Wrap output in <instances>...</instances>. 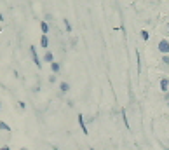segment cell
<instances>
[{"mask_svg": "<svg viewBox=\"0 0 169 150\" xmlns=\"http://www.w3.org/2000/svg\"><path fill=\"white\" fill-rule=\"evenodd\" d=\"M30 54H32V59H33V63H35V67H37V68H42V61H40V58H38V54H37V47H35V46H30Z\"/></svg>", "mask_w": 169, "mask_h": 150, "instance_id": "cell-1", "label": "cell"}, {"mask_svg": "<svg viewBox=\"0 0 169 150\" xmlns=\"http://www.w3.org/2000/svg\"><path fill=\"white\" fill-rule=\"evenodd\" d=\"M159 51H160L162 54H169V42H167L166 38H162V40L159 42Z\"/></svg>", "mask_w": 169, "mask_h": 150, "instance_id": "cell-2", "label": "cell"}, {"mask_svg": "<svg viewBox=\"0 0 169 150\" xmlns=\"http://www.w3.org/2000/svg\"><path fill=\"white\" fill-rule=\"evenodd\" d=\"M160 91H162V93H167V91H169V79H167V77L160 79Z\"/></svg>", "mask_w": 169, "mask_h": 150, "instance_id": "cell-3", "label": "cell"}, {"mask_svg": "<svg viewBox=\"0 0 169 150\" xmlns=\"http://www.w3.org/2000/svg\"><path fill=\"white\" fill-rule=\"evenodd\" d=\"M78 124H80V127H82V133H84V135H87L89 131H87V126H86V119H84V115H82V114L78 115Z\"/></svg>", "mask_w": 169, "mask_h": 150, "instance_id": "cell-4", "label": "cell"}, {"mask_svg": "<svg viewBox=\"0 0 169 150\" xmlns=\"http://www.w3.org/2000/svg\"><path fill=\"white\" fill-rule=\"evenodd\" d=\"M42 61H46V63H54V54L51 52V51H46V54H44V58H42Z\"/></svg>", "mask_w": 169, "mask_h": 150, "instance_id": "cell-5", "label": "cell"}, {"mask_svg": "<svg viewBox=\"0 0 169 150\" xmlns=\"http://www.w3.org/2000/svg\"><path fill=\"white\" fill-rule=\"evenodd\" d=\"M40 47L47 51V47H49V38H47V35H40Z\"/></svg>", "mask_w": 169, "mask_h": 150, "instance_id": "cell-6", "label": "cell"}, {"mask_svg": "<svg viewBox=\"0 0 169 150\" xmlns=\"http://www.w3.org/2000/svg\"><path fill=\"white\" fill-rule=\"evenodd\" d=\"M40 30H42V35H47V33H49V25H47V21H40Z\"/></svg>", "mask_w": 169, "mask_h": 150, "instance_id": "cell-7", "label": "cell"}, {"mask_svg": "<svg viewBox=\"0 0 169 150\" xmlns=\"http://www.w3.org/2000/svg\"><path fill=\"white\" fill-rule=\"evenodd\" d=\"M0 131H4V133H11L12 129H11V126H9L7 122H4V120H0Z\"/></svg>", "mask_w": 169, "mask_h": 150, "instance_id": "cell-8", "label": "cell"}, {"mask_svg": "<svg viewBox=\"0 0 169 150\" xmlns=\"http://www.w3.org/2000/svg\"><path fill=\"white\" fill-rule=\"evenodd\" d=\"M59 70H61V65L58 61H54V63H51V72L56 75V73H59Z\"/></svg>", "mask_w": 169, "mask_h": 150, "instance_id": "cell-9", "label": "cell"}, {"mask_svg": "<svg viewBox=\"0 0 169 150\" xmlns=\"http://www.w3.org/2000/svg\"><path fill=\"white\" fill-rule=\"evenodd\" d=\"M59 91H61V93H68V91H70V84H68V82H61V84H59Z\"/></svg>", "mask_w": 169, "mask_h": 150, "instance_id": "cell-10", "label": "cell"}, {"mask_svg": "<svg viewBox=\"0 0 169 150\" xmlns=\"http://www.w3.org/2000/svg\"><path fill=\"white\" fill-rule=\"evenodd\" d=\"M63 21H65V28H66V32L72 33V25H70V21H68V19H63Z\"/></svg>", "mask_w": 169, "mask_h": 150, "instance_id": "cell-11", "label": "cell"}, {"mask_svg": "<svg viewBox=\"0 0 169 150\" xmlns=\"http://www.w3.org/2000/svg\"><path fill=\"white\" fill-rule=\"evenodd\" d=\"M141 38H143V40H148V38H150V35H148V32H146V30L141 32Z\"/></svg>", "mask_w": 169, "mask_h": 150, "instance_id": "cell-12", "label": "cell"}, {"mask_svg": "<svg viewBox=\"0 0 169 150\" xmlns=\"http://www.w3.org/2000/svg\"><path fill=\"white\" fill-rule=\"evenodd\" d=\"M162 63H164L166 67H169V56H167V54H164V56H162Z\"/></svg>", "mask_w": 169, "mask_h": 150, "instance_id": "cell-13", "label": "cell"}, {"mask_svg": "<svg viewBox=\"0 0 169 150\" xmlns=\"http://www.w3.org/2000/svg\"><path fill=\"white\" fill-rule=\"evenodd\" d=\"M19 108L25 110V108H26V103H25V101H19Z\"/></svg>", "mask_w": 169, "mask_h": 150, "instance_id": "cell-14", "label": "cell"}, {"mask_svg": "<svg viewBox=\"0 0 169 150\" xmlns=\"http://www.w3.org/2000/svg\"><path fill=\"white\" fill-rule=\"evenodd\" d=\"M49 82H51V84H52V82H56V75H54V73L49 77Z\"/></svg>", "mask_w": 169, "mask_h": 150, "instance_id": "cell-15", "label": "cell"}, {"mask_svg": "<svg viewBox=\"0 0 169 150\" xmlns=\"http://www.w3.org/2000/svg\"><path fill=\"white\" fill-rule=\"evenodd\" d=\"M0 150H11V147L9 145H4V147H0Z\"/></svg>", "mask_w": 169, "mask_h": 150, "instance_id": "cell-16", "label": "cell"}, {"mask_svg": "<svg viewBox=\"0 0 169 150\" xmlns=\"http://www.w3.org/2000/svg\"><path fill=\"white\" fill-rule=\"evenodd\" d=\"M164 94H166L164 98H166V103H167V101H169V91H167V93H164Z\"/></svg>", "mask_w": 169, "mask_h": 150, "instance_id": "cell-17", "label": "cell"}, {"mask_svg": "<svg viewBox=\"0 0 169 150\" xmlns=\"http://www.w3.org/2000/svg\"><path fill=\"white\" fill-rule=\"evenodd\" d=\"M0 21H4V14L2 12H0Z\"/></svg>", "mask_w": 169, "mask_h": 150, "instance_id": "cell-18", "label": "cell"}, {"mask_svg": "<svg viewBox=\"0 0 169 150\" xmlns=\"http://www.w3.org/2000/svg\"><path fill=\"white\" fill-rule=\"evenodd\" d=\"M19 150H28V148H26V147H21V148H19Z\"/></svg>", "mask_w": 169, "mask_h": 150, "instance_id": "cell-19", "label": "cell"}, {"mask_svg": "<svg viewBox=\"0 0 169 150\" xmlns=\"http://www.w3.org/2000/svg\"><path fill=\"white\" fill-rule=\"evenodd\" d=\"M167 32H169V23H167Z\"/></svg>", "mask_w": 169, "mask_h": 150, "instance_id": "cell-20", "label": "cell"}, {"mask_svg": "<svg viewBox=\"0 0 169 150\" xmlns=\"http://www.w3.org/2000/svg\"><path fill=\"white\" fill-rule=\"evenodd\" d=\"M0 110H2V103H0Z\"/></svg>", "mask_w": 169, "mask_h": 150, "instance_id": "cell-21", "label": "cell"}, {"mask_svg": "<svg viewBox=\"0 0 169 150\" xmlns=\"http://www.w3.org/2000/svg\"><path fill=\"white\" fill-rule=\"evenodd\" d=\"M167 108H169V101H167Z\"/></svg>", "mask_w": 169, "mask_h": 150, "instance_id": "cell-22", "label": "cell"}, {"mask_svg": "<svg viewBox=\"0 0 169 150\" xmlns=\"http://www.w3.org/2000/svg\"><path fill=\"white\" fill-rule=\"evenodd\" d=\"M164 150H169V148H164Z\"/></svg>", "mask_w": 169, "mask_h": 150, "instance_id": "cell-23", "label": "cell"}]
</instances>
